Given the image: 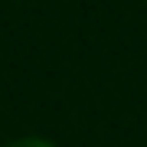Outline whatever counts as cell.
Returning a JSON list of instances; mask_svg holds the SVG:
<instances>
[{
  "label": "cell",
  "instance_id": "cell-1",
  "mask_svg": "<svg viewBox=\"0 0 147 147\" xmlns=\"http://www.w3.org/2000/svg\"><path fill=\"white\" fill-rule=\"evenodd\" d=\"M7 147H56L53 141H42V137H20V141H10Z\"/></svg>",
  "mask_w": 147,
  "mask_h": 147
}]
</instances>
